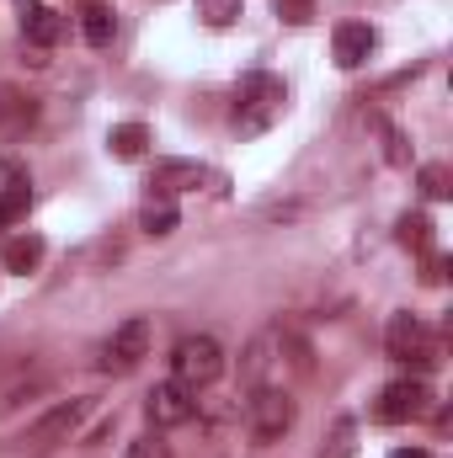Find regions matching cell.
<instances>
[{
	"mask_svg": "<svg viewBox=\"0 0 453 458\" xmlns=\"http://www.w3.org/2000/svg\"><path fill=\"white\" fill-rule=\"evenodd\" d=\"M288 107V86L278 81V75H267V70H251L240 86H235V133L240 139H256V133H267L278 117Z\"/></svg>",
	"mask_w": 453,
	"mask_h": 458,
	"instance_id": "obj_1",
	"label": "cell"
},
{
	"mask_svg": "<svg viewBox=\"0 0 453 458\" xmlns=\"http://www.w3.org/2000/svg\"><path fill=\"white\" fill-rule=\"evenodd\" d=\"M91 411H97V400H91V394H81V400H59L43 421H32V427H27L21 448H27V454H54L59 443H70V437L86 427V416H91Z\"/></svg>",
	"mask_w": 453,
	"mask_h": 458,
	"instance_id": "obj_2",
	"label": "cell"
},
{
	"mask_svg": "<svg viewBox=\"0 0 453 458\" xmlns=\"http://www.w3.org/2000/svg\"><path fill=\"white\" fill-rule=\"evenodd\" d=\"M225 373V346L214 342V336H182L176 352H171V378L176 384H187L192 394L203 389V384H214Z\"/></svg>",
	"mask_w": 453,
	"mask_h": 458,
	"instance_id": "obj_3",
	"label": "cell"
},
{
	"mask_svg": "<svg viewBox=\"0 0 453 458\" xmlns=\"http://www.w3.org/2000/svg\"><path fill=\"white\" fill-rule=\"evenodd\" d=\"M384 346H389L395 362H416V368H432V362H438V346H432L427 326H422L411 310L389 315V326H384Z\"/></svg>",
	"mask_w": 453,
	"mask_h": 458,
	"instance_id": "obj_4",
	"label": "cell"
},
{
	"mask_svg": "<svg viewBox=\"0 0 453 458\" xmlns=\"http://www.w3.org/2000/svg\"><path fill=\"white\" fill-rule=\"evenodd\" d=\"M245 427H251L256 443H278V437L294 427V400H288L283 389H256V394L245 400Z\"/></svg>",
	"mask_w": 453,
	"mask_h": 458,
	"instance_id": "obj_5",
	"label": "cell"
},
{
	"mask_svg": "<svg viewBox=\"0 0 453 458\" xmlns=\"http://www.w3.org/2000/svg\"><path fill=\"white\" fill-rule=\"evenodd\" d=\"M150 352V320L144 315H133V320H123L107 346H102V368L107 373H128V368H139V357Z\"/></svg>",
	"mask_w": 453,
	"mask_h": 458,
	"instance_id": "obj_6",
	"label": "cell"
},
{
	"mask_svg": "<svg viewBox=\"0 0 453 458\" xmlns=\"http://www.w3.org/2000/svg\"><path fill=\"white\" fill-rule=\"evenodd\" d=\"M427 384L422 378H400V384H384V394H379V405H373V416L384 421V427H400V421H416L422 411H427Z\"/></svg>",
	"mask_w": 453,
	"mask_h": 458,
	"instance_id": "obj_7",
	"label": "cell"
},
{
	"mask_svg": "<svg viewBox=\"0 0 453 458\" xmlns=\"http://www.w3.org/2000/svg\"><path fill=\"white\" fill-rule=\"evenodd\" d=\"M192 411H198V400H192V389L176 384V378H166V384H155V389L144 394V416H150L155 427H182V421H192Z\"/></svg>",
	"mask_w": 453,
	"mask_h": 458,
	"instance_id": "obj_8",
	"label": "cell"
},
{
	"mask_svg": "<svg viewBox=\"0 0 453 458\" xmlns=\"http://www.w3.org/2000/svg\"><path fill=\"white\" fill-rule=\"evenodd\" d=\"M373 43H379V32H373L368 21H341L337 32H331V54H337L341 70H357V64H368Z\"/></svg>",
	"mask_w": 453,
	"mask_h": 458,
	"instance_id": "obj_9",
	"label": "cell"
},
{
	"mask_svg": "<svg viewBox=\"0 0 453 458\" xmlns=\"http://www.w3.org/2000/svg\"><path fill=\"white\" fill-rule=\"evenodd\" d=\"M16 11H21V32H27V43L54 48V43L64 38V16H59L54 5H43V0H16Z\"/></svg>",
	"mask_w": 453,
	"mask_h": 458,
	"instance_id": "obj_10",
	"label": "cell"
},
{
	"mask_svg": "<svg viewBox=\"0 0 453 458\" xmlns=\"http://www.w3.org/2000/svg\"><path fill=\"white\" fill-rule=\"evenodd\" d=\"M203 182H209V165H198V160H155V176H150V187L166 192V198L192 192V187H203Z\"/></svg>",
	"mask_w": 453,
	"mask_h": 458,
	"instance_id": "obj_11",
	"label": "cell"
},
{
	"mask_svg": "<svg viewBox=\"0 0 453 458\" xmlns=\"http://www.w3.org/2000/svg\"><path fill=\"white\" fill-rule=\"evenodd\" d=\"M43 234H11L5 240V250H0V261H5V272H32L38 261H43Z\"/></svg>",
	"mask_w": 453,
	"mask_h": 458,
	"instance_id": "obj_12",
	"label": "cell"
},
{
	"mask_svg": "<svg viewBox=\"0 0 453 458\" xmlns=\"http://www.w3.org/2000/svg\"><path fill=\"white\" fill-rule=\"evenodd\" d=\"M27 208H32V182H27L21 171H11V176H5V187H0V225L27 219Z\"/></svg>",
	"mask_w": 453,
	"mask_h": 458,
	"instance_id": "obj_13",
	"label": "cell"
},
{
	"mask_svg": "<svg viewBox=\"0 0 453 458\" xmlns=\"http://www.w3.org/2000/svg\"><path fill=\"white\" fill-rule=\"evenodd\" d=\"M176 219H182V214H176V198H166V192H150L144 208H139V229H144V234H171Z\"/></svg>",
	"mask_w": 453,
	"mask_h": 458,
	"instance_id": "obj_14",
	"label": "cell"
},
{
	"mask_svg": "<svg viewBox=\"0 0 453 458\" xmlns=\"http://www.w3.org/2000/svg\"><path fill=\"white\" fill-rule=\"evenodd\" d=\"M144 144H150V128L144 123H117L113 133H107V149H113L117 160H139Z\"/></svg>",
	"mask_w": 453,
	"mask_h": 458,
	"instance_id": "obj_15",
	"label": "cell"
},
{
	"mask_svg": "<svg viewBox=\"0 0 453 458\" xmlns=\"http://www.w3.org/2000/svg\"><path fill=\"white\" fill-rule=\"evenodd\" d=\"M32 123V97H16V91H0V139L21 133Z\"/></svg>",
	"mask_w": 453,
	"mask_h": 458,
	"instance_id": "obj_16",
	"label": "cell"
},
{
	"mask_svg": "<svg viewBox=\"0 0 453 458\" xmlns=\"http://www.w3.org/2000/svg\"><path fill=\"white\" fill-rule=\"evenodd\" d=\"M81 32H86V43L107 48V43H113V11H107V5H86V11H81Z\"/></svg>",
	"mask_w": 453,
	"mask_h": 458,
	"instance_id": "obj_17",
	"label": "cell"
},
{
	"mask_svg": "<svg viewBox=\"0 0 453 458\" xmlns=\"http://www.w3.org/2000/svg\"><path fill=\"white\" fill-rule=\"evenodd\" d=\"M400 245L432 256V219H427V214H406V219H400Z\"/></svg>",
	"mask_w": 453,
	"mask_h": 458,
	"instance_id": "obj_18",
	"label": "cell"
},
{
	"mask_svg": "<svg viewBox=\"0 0 453 458\" xmlns=\"http://www.w3.org/2000/svg\"><path fill=\"white\" fill-rule=\"evenodd\" d=\"M198 16H203L209 27H229V21L240 16V0H198Z\"/></svg>",
	"mask_w": 453,
	"mask_h": 458,
	"instance_id": "obj_19",
	"label": "cell"
},
{
	"mask_svg": "<svg viewBox=\"0 0 453 458\" xmlns=\"http://www.w3.org/2000/svg\"><path fill=\"white\" fill-rule=\"evenodd\" d=\"M416 182H422V192H427V198H449V192H453L449 165H422V176H416Z\"/></svg>",
	"mask_w": 453,
	"mask_h": 458,
	"instance_id": "obj_20",
	"label": "cell"
},
{
	"mask_svg": "<svg viewBox=\"0 0 453 458\" xmlns=\"http://www.w3.org/2000/svg\"><path fill=\"white\" fill-rule=\"evenodd\" d=\"M128 458H171V443H160V437L150 432V437H139V443H128Z\"/></svg>",
	"mask_w": 453,
	"mask_h": 458,
	"instance_id": "obj_21",
	"label": "cell"
},
{
	"mask_svg": "<svg viewBox=\"0 0 453 458\" xmlns=\"http://www.w3.org/2000/svg\"><path fill=\"white\" fill-rule=\"evenodd\" d=\"M278 16L299 27V21H310V16H315V0H278Z\"/></svg>",
	"mask_w": 453,
	"mask_h": 458,
	"instance_id": "obj_22",
	"label": "cell"
},
{
	"mask_svg": "<svg viewBox=\"0 0 453 458\" xmlns=\"http://www.w3.org/2000/svg\"><path fill=\"white\" fill-rule=\"evenodd\" d=\"M352 432H357V427H352V421H341L337 437H331V454H326V458H346V454H352Z\"/></svg>",
	"mask_w": 453,
	"mask_h": 458,
	"instance_id": "obj_23",
	"label": "cell"
},
{
	"mask_svg": "<svg viewBox=\"0 0 453 458\" xmlns=\"http://www.w3.org/2000/svg\"><path fill=\"white\" fill-rule=\"evenodd\" d=\"M422 277H427V283H443V261H438V256H427V272H422Z\"/></svg>",
	"mask_w": 453,
	"mask_h": 458,
	"instance_id": "obj_24",
	"label": "cell"
},
{
	"mask_svg": "<svg viewBox=\"0 0 453 458\" xmlns=\"http://www.w3.org/2000/svg\"><path fill=\"white\" fill-rule=\"evenodd\" d=\"M389 458H432L427 448H400V454H389Z\"/></svg>",
	"mask_w": 453,
	"mask_h": 458,
	"instance_id": "obj_25",
	"label": "cell"
}]
</instances>
